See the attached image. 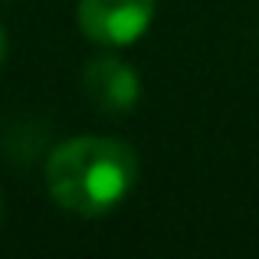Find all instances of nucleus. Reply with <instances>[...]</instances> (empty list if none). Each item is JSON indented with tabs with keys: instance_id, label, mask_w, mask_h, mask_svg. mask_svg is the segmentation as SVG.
<instances>
[{
	"instance_id": "f03ea898",
	"label": "nucleus",
	"mask_w": 259,
	"mask_h": 259,
	"mask_svg": "<svg viewBox=\"0 0 259 259\" xmlns=\"http://www.w3.org/2000/svg\"><path fill=\"white\" fill-rule=\"evenodd\" d=\"M79 30L99 46H128L151 26L154 0H79Z\"/></svg>"
},
{
	"instance_id": "f257e3e1",
	"label": "nucleus",
	"mask_w": 259,
	"mask_h": 259,
	"mask_svg": "<svg viewBox=\"0 0 259 259\" xmlns=\"http://www.w3.org/2000/svg\"><path fill=\"white\" fill-rule=\"evenodd\" d=\"M138 158L118 138L82 135L53 148L46 161V187L63 210L76 217H105L132 194Z\"/></svg>"
},
{
	"instance_id": "20e7f679",
	"label": "nucleus",
	"mask_w": 259,
	"mask_h": 259,
	"mask_svg": "<svg viewBox=\"0 0 259 259\" xmlns=\"http://www.w3.org/2000/svg\"><path fill=\"white\" fill-rule=\"evenodd\" d=\"M7 59V36H4V30H0V63Z\"/></svg>"
},
{
	"instance_id": "7ed1b4c3",
	"label": "nucleus",
	"mask_w": 259,
	"mask_h": 259,
	"mask_svg": "<svg viewBox=\"0 0 259 259\" xmlns=\"http://www.w3.org/2000/svg\"><path fill=\"white\" fill-rule=\"evenodd\" d=\"M82 89L89 102L105 115H125L141 99L138 72L118 56H95L82 72Z\"/></svg>"
},
{
	"instance_id": "39448f33",
	"label": "nucleus",
	"mask_w": 259,
	"mask_h": 259,
	"mask_svg": "<svg viewBox=\"0 0 259 259\" xmlns=\"http://www.w3.org/2000/svg\"><path fill=\"white\" fill-rule=\"evenodd\" d=\"M0 213H4V197H0Z\"/></svg>"
}]
</instances>
